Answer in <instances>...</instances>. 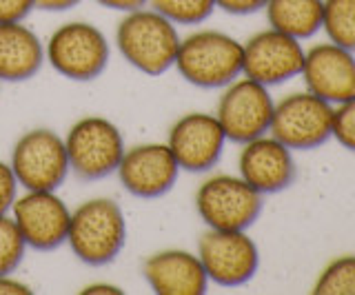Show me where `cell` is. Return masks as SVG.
<instances>
[{"label":"cell","instance_id":"obj_16","mask_svg":"<svg viewBox=\"0 0 355 295\" xmlns=\"http://www.w3.org/2000/svg\"><path fill=\"white\" fill-rule=\"evenodd\" d=\"M293 151L271 134L244 142L238 156V176L262 195L280 193L295 180Z\"/></svg>","mask_w":355,"mask_h":295},{"label":"cell","instance_id":"obj_11","mask_svg":"<svg viewBox=\"0 0 355 295\" xmlns=\"http://www.w3.org/2000/svg\"><path fill=\"white\" fill-rule=\"evenodd\" d=\"M9 215L18 226L27 249L53 251L67 244L71 209L58 195V191L25 189V193H18Z\"/></svg>","mask_w":355,"mask_h":295},{"label":"cell","instance_id":"obj_27","mask_svg":"<svg viewBox=\"0 0 355 295\" xmlns=\"http://www.w3.org/2000/svg\"><path fill=\"white\" fill-rule=\"evenodd\" d=\"M266 0H216V9L231 16H249L262 12Z\"/></svg>","mask_w":355,"mask_h":295},{"label":"cell","instance_id":"obj_28","mask_svg":"<svg viewBox=\"0 0 355 295\" xmlns=\"http://www.w3.org/2000/svg\"><path fill=\"white\" fill-rule=\"evenodd\" d=\"M29 293H31L29 284L16 280L14 273L0 278V295H29Z\"/></svg>","mask_w":355,"mask_h":295},{"label":"cell","instance_id":"obj_14","mask_svg":"<svg viewBox=\"0 0 355 295\" xmlns=\"http://www.w3.org/2000/svg\"><path fill=\"white\" fill-rule=\"evenodd\" d=\"M116 173L129 195L153 200L173 189L180 167L166 142H140L125 149Z\"/></svg>","mask_w":355,"mask_h":295},{"label":"cell","instance_id":"obj_21","mask_svg":"<svg viewBox=\"0 0 355 295\" xmlns=\"http://www.w3.org/2000/svg\"><path fill=\"white\" fill-rule=\"evenodd\" d=\"M315 295H355V256H340L322 269L313 284Z\"/></svg>","mask_w":355,"mask_h":295},{"label":"cell","instance_id":"obj_5","mask_svg":"<svg viewBox=\"0 0 355 295\" xmlns=\"http://www.w3.org/2000/svg\"><path fill=\"white\" fill-rule=\"evenodd\" d=\"M69 169L80 180H103L116 173L125 156V136L116 123L103 116H85L64 136Z\"/></svg>","mask_w":355,"mask_h":295},{"label":"cell","instance_id":"obj_30","mask_svg":"<svg viewBox=\"0 0 355 295\" xmlns=\"http://www.w3.org/2000/svg\"><path fill=\"white\" fill-rule=\"evenodd\" d=\"M80 3L83 0H33V7L40 12H67Z\"/></svg>","mask_w":355,"mask_h":295},{"label":"cell","instance_id":"obj_2","mask_svg":"<svg viewBox=\"0 0 355 295\" xmlns=\"http://www.w3.org/2000/svg\"><path fill=\"white\" fill-rule=\"evenodd\" d=\"M67 244L87 267H107L127 244V217L111 198H89L71 209Z\"/></svg>","mask_w":355,"mask_h":295},{"label":"cell","instance_id":"obj_7","mask_svg":"<svg viewBox=\"0 0 355 295\" xmlns=\"http://www.w3.org/2000/svg\"><path fill=\"white\" fill-rule=\"evenodd\" d=\"M264 195L247 180L218 173L200 182L196 191V211L207 229L218 231H247L262 213Z\"/></svg>","mask_w":355,"mask_h":295},{"label":"cell","instance_id":"obj_10","mask_svg":"<svg viewBox=\"0 0 355 295\" xmlns=\"http://www.w3.org/2000/svg\"><path fill=\"white\" fill-rule=\"evenodd\" d=\"M198 258L209 282L218 287H242L260 269V249L247 231L207 229L198 240Z\"/></svg>","mask_w":355,"mask_h":295},{"label":"cell","instance_id":"obj_17","mask_svg":"<svg viewBox=\"0 0 355 295\" xmlns=\"http://www.w3.org/2000/svg\"><path fill=\"white\" fill-rule=\"evenodd\" d=\"M142 278L155 295H205L209 278L198 253L187 249H162L142 265Z\"/></svg>","mask_w":355,"mask_h":295},{"label":"cell","instance_id":"obj_6","mask_svg":"<svg viewBox=\"0 0 355 295\" xmlns=\"http://www.w3.org/2000/svg\"><path fill=\"white\" fill-rule=\"evenodd\" d=\"M9 167L27 191H58L71 173L64 138L47 127L29 129L14 142Z\"/></svg>","mask_w":355,"mask_h":295},{"label":"cell","instance_id":"obj_12","mask_svg":"<svg viewBox=\"0 0 355 295\" xmlns=\"http://www.w3.org/2000/svg\"><path fill=\"white\" fill-rule=\"evenodd\" d=\"M302 40L277 29H264L242 42V75L264 87H275L297 78L304 64Z\"/></svg>","mask_w":355,"mask_h":295},{"label":"cell","instance_id":"obj_18","mask_svg":"<svg viewBox=\"0 0 355 295\" xmlns=\"http://www.w3.org/2000/svg\"><path fill=\"white\" fill-rule=\"evenodd\" d=\"M44 64V42L22 23H0V82H27Z\"/></svg>","mask_w":355,"mask_h":295},{"label":"cell","instance_id":"obj_20","mask_svg":"<svg viewBox=\"0 0 355 295\" xmlns=\"http://www.w3.org/2000/svg\"><path fill=\"white\" fill-rule=\"evenodd\" d=\"M322 29L331 42L355 53V0H322Z\"/></svg>","mask_w":355,"mask_h":295},{"label":"cell","instance_id":"obj_22","mask_svg":"<svg viewBox=\"0 0 355 295\" xmlns=\"http://www.w3.org/2000/svg\"><path fill=\"white\" fill-rule=\"evenodd\" d=\"M147 5L173 25H200L216 12V0H149Z\"/></svg>","mask_w":355,"mask_h":295},{"label":"cell","instance_id":"obj_29","mask_svg":"<svg viewBox=\"0 0 355 295\" xmlns=\"http://www.w3.org/2000/svg\"><path fill=\"white\" fill-rule=\"evenodd\" d=\"M100 7L111 9V12H133V9H140V7H147L149 0H96Z\"/></svg>","mask_w":355,"mask_h":295},{"label":"cell","instance_id":"obj_4","mask_svg":"<svg viewBox=\"0 0 355 295\" xmlns=\"http://www.w3.org/2000/svg\"><path fill=\"white\" fill-rule=\"evenodd\" d=\"M111 58V45L96 25L69 20L51 31L44 42V62L73 82H92L105 73Z\"/></svg>","mask_w":355,"mask_h":295},{"label":"cell","instance_id":"obj_26","mask_svg":"<svg viewBox=\"0 0 355 295\" xmlns=\"http://www.w3.org/2000/svg\"><path fill=\"white\" fill-rule=\"evenodd\" d=\"M33 9V0H0V23H22Z\"/></svg>","mask_w":355,"mask_h":295},{"label":"cell","instance_id":"obj_23","mask_svg":"<svg viewBox=\"0 0 355 295\" xmlns=\"http://www.w3.org/2000/svg\"><path fill=\"white\" fill-rule=\"evenodd\" d=\"M25 251L27 244L11 215H3L0 217V278L16 273L22 258H25Z\"/></svg>","mask_w":355,"mask_h":295},{"label":"cell","instance_id":"obj_3","mask_svg":"<svg viewBox=\"0 0 355 295\" xmlns=\"http://www.w3.org/2000/svg\"><path fill=\"white\" fill-rule=\"evenodd\" d=\"M173 67L200 89H222L242 75V42L218 29H198L180 38Z\"/></svg>","mask_w":355,"mask_h":295},{"label":"cell","instance_id":"obj_25","mask_svg":"<svg viewBox=\"0 0 355 295\" xmlns=\"http://www.w3.org/2000/svg\"><path fill=\"white\" fill-rule=\"evenodd\" d=\"M18 189L20 184L14 176V171H11L9 162L0 160V217L9 215L14 200L18 198Z\"/></svg>","mask_w":355,"mask_h":295},{"label":"cell","instance_id":"obj_9","mask_svg":"<svg viewBox=\"0 0 355 295\" xmlns=\"http://www.w3.org/2000/svg\"><path fill=\"white\" fill-rule=\"evenodd\" d=\"M333 105L311 91L284 96L273 107L269 134L291 151H311L331 140Z\"/></svg>","mask_w":355,"mask_h":295},{"label":"cell","instance_id":"obj_24","mask_svg":"<svg viewBox=\"0 0 355 295\" xmlns=\"http://www.w3.org/2000/svg\"><path fill=\"white\" fill-rule=\"evenodd\" d=\"M331 138L351 154H355V98L333 107Z\"/></svg>","mask_w":355,"mask_h":295},{"label":"cell","instance_id":"obj_8","mask_svg":"<svg viewBox=\"0 0 355 295\" xmlns=\"http://www.w3.org/2000/svg\"><path fill=\"white\" fill-rule=\"evenodd\" d=\"M273 107L275 100L269 93V87L240 75L227 87H222L216 118L225 131L227 142L244 145L253 138L269 134Z\"/></svg>","mask_w":355,"mask_h":295},{"label":"cell","instance_id":"obj_15","mask_svg":"<svg viewBox=\"0 0 355 295\" xmlns=\"http://www.w3.org/2000/svg\"><path fill=\"white\" fill-rule=\"evenodd\" d=\"M306 91L329 105H340L355 98V56L336 42H320L304 51L302 73Z\"/></svg>","mask_w":355,"mask_h":295},{"label":"cell","instance_id":"obj_1","mask_svg":"<svg viewBox=\"0 0 355 295\" xmlns=\"http://www.w3.org/2000/svg\"><path fill=\"white\" fill-rule=\"evenodd\" d=\"M116 47L129 67L144 75H162L173 67L180 34L169 18L147 5L122 16L116 27Z\"/></svg>","mask_w":355,"mask_h":295},{"label":"cell","instance_id":"obj_31","mask_svg":"<svg viewBox=\"0 0 355 295\" xmlns=\"http://www.w3.org/2000/svg\"><path fill=\"white\" fill-rule=\"evenodd\" d=\"M83 295H120L122 289L118 284H109V282H94V284H87V287L80 289Z\"/></svg>","mask_w":355,"mask_h":295},{"label":"cell","instance_id":"obj_13","mask_svg":"<svg viewBox=\"0 0 355 295\" xmlns=\"http://www.w3.org/2000/svg\"><path fill=\"white\" fill-rule=\"evenodd\" d=\"M164 142L171 149L180 171L207 173L220 162L227 136L216 114L189 111L169 127Z\"/></svg>","mask_w":355,"mask_h":295},{"label":"cell","instance_id":"obj_19","mask_svg":"<svg viewBox=\"0 0 355 295\" xmlns=\"http://www.w3.org/2000/svg\"><path fill=\"white\" fill-rule=\"evenodd\" d=\"M269 27L282 34L306 40L322 29V0H266Z\"/></svg>","mask_w":355,"mask_h":295}]
</instances>
